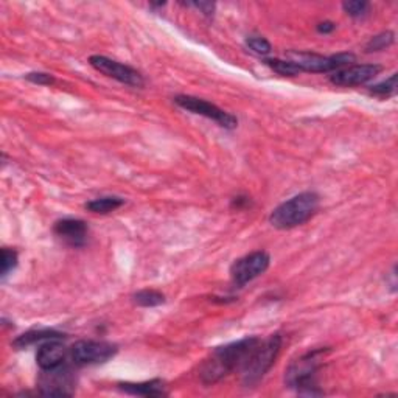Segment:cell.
I'll list each match as a JSON object with an SVG mask.
<instances>
[{
  "mask_svg": "<svg viewBox=\"0 0 398 398\" xmlns=\"http://www.w3.org/2000/svg\"><path fill=\"white\" fill-rule=\"evenodd\" d=\"M260 341L261 339L257 336H251L217 347L203 363L201 369H199V378L204 385H215L234 370H241L251 353L260 344Z\"/></svg>",
  "mask_w": 398,
  "mask_h": 398,
  "instance_id": "6da1fadb",
  "label": "cell"
},
{
  "mask_svg": "<svg viewBox=\"0 0 398 398\" xmlns=\"http://www.w3.org/2000/svg\"><path fill=\"white\" fill-rule=\"evenodd\" d=\"M319 195L314 192H304L282 203L269 215L271 226L280 230L292 229L305 224L319 209Z\"/></svg>",
  "mask_w": 398,
  "mask_h": 398,
  "instance_id": "7a4b0ae2",
  "label": "cell"
},
{
  "mask_svg": "<svg viewBox=\"0 0 398 398\" xmlns=\"http://www.w3.org/2000/svg\"><path fill=\"white\" fill-rule=\"evenodd\" d=\"M327 352L329 348L313 350L291 363L285 372V383L302 395H322L324 392L317 386V372L321 369L322 356Z\"/></svg>",
  "mask_w": 398,
  "mask_h": 398,
  "instance_id": "3957f363",
  "label": "cell"
},
{
  "mask_svg": "<svg viewBox=\"0 0 398 398\" xmlns=\"http://www.w3.org/2000/svg\"><path fill=\"white\" fill-rule=\"evenodd\" d=\"M282 348V334H271L266 341H260L248 361L241 368V381L246 387L256 386L273 368Z\"/></svg>",
  "mask_w": 398,
  "mask_h": 398,
  "instance_id": "277c9868",
  "label": "cell"
},
{
  "mask_svg": "<svg viewBox=\"0 0 398 398\" xmlns=\"http://www.w3.org/2000/svg\"><path fill=\"white\" fill-rule=\"evenodd\" d=\"M288 57L302 72L308 74H327V72H336L348 67L356 61L353 53H338L331 57H322V55L307 53V52H290Z\"/></svg>",
  "mask_w": 398,
  "mask_h": 398,
  "instance_id": "5b68a950",
  "label": "cell"
},
{
  "mask_svg": "<svg viewBox=\"0 0 398 398\" xmlns=\"http://www.w3.org/2000/svg\"><path fill=\"white\" fill-rule=\"evenodd\" d=\"M174 103H176L179 108L188 110V113L210 118V120L218 123L221 128L224 130H235L238 125L235 115L226 113L224 109H221L217 105H213V103L205 101L203 98L192 97V95H176V97H174Z\"/></svg>",
  "mask_w": 398,
  "mask_h": 398,
  "instance_id": "8992f818",
  "label": "cell"
},
{
  "mask_svg": "<svg viewBox=\"0 0 398 398\" xmlns=\"http://www.w3.org/2000/svg\"><path fill=\"white\" fill-rule=\"evenodd\" d=\"M118 348L108 341H78L70 347L69 353L76 365L105 364L114 358Z\"/></svg>",
  "mask_w": 398,
  "mask_h": 398,
  "instance_id": "52a82bcc",
  "label": "cell"
},
{
  "mask_svg": "<svg viewBox=\"0 0 398 398\" xmlns=\"http://www.w3.org/2000/svg\"><path fill=\"white\" fill-rule=\"evenodd\" d=\"M89 64L95 70L100 72V74L113 78L122 84L131 87H143V84H145V79H143L139 70H135L131 66L122 64V62L115 59L103 57V55H92L89 58Z\"/></svg>",
  "mask_w": 398,
  "mask_h": 398,
  "instance_id": "ba28073f",
  "label": "cell"
},
{
  "mask_svg": "<svg viewBox=\"0 0 398 398\" xmlns=\"http://www.w3.org/2000/svg\"><path fill=\"white\" fill-rule=\"evenodd\" d=\"M269 263H271V257L268 252L265 251L252 252L249 256L241 257L235 261L232 268H230V277H232V282L237 286H244L252 282L254 278H257L263 273H266Z\"/></svg>",
  "mask_w": 398,
  "mask_h": 398,
  "instance_id": "9c48e42d",
  "label": "cell"
},
{
  "mask_svg": "<svg viewBox=\"0 0 398 398\" xmlns=\"http://www.w3.org/2000/svg\"><path fill=\"white\" fill-rule=\"evenodd\" d=\"M75 387V378L74 373L64 364L59 368L42 370V375L39 378V389H41V395L45 397H55L62 395L67 397L72 395Z\"/></svg>",
  "mask_w": 398,
  "mask_h": 398,
  "instance_id": "30bf717a",
  "label": "cell"
},
{
  "mask_svg": "<svg viewBox=\"0 0 398 398\" xmlns=\"http://www.w3.org/2000/svg\"><path fill=\"white\" fill-rule=\"evenodd\" d=\"M383 67L378 64H360V66H348L341 70L333 72L330 75V81L334 86L341 87H353L369 83L370 79L375 78Z\"/></svg>",
  "mask_w": 398,
  "mask_h": 398,
  "instance_id": "8fae6325",
  "label": "cell"
},
{
  "mask_svg": "<svg viewBox=\"0 0 398 398\" xmlns=\"http://www.w3.org/2000/svg\"><path fill=\"white\" fill-rule=\"evenodd\" d=\"M53 230L57 237L72 248H83L89 237V227L83 220L78 218H62L55 222Z\"/></svg>",
  "mask_w": 398,
  "mask_h": 398,
  "instance_id": "7c38bea8",
  "label": "cell"
},
{
  "mask_svg": "<svg viewBox=\"0 0 398 398\" xmlns=\"http://www.w3.org/2000/svg\"><path fill=\"white\" fill-rule=\"evenodd\" d=\"M62 341L64 339H52L42 342V344L39 346L36 353V363L39 368H41V370L55 369L64 364L69 350Z\"/></svg>",
  "mask_w": 398,
  "mask_h": 398,
  "instance_id": "4fadbf2b",
  "label": "cell"
},
{
  "mask_svg": "<svg viewBox=\"0 0 398 398\" xmlns=\"http://www.w3.org/2000/svg\"><path fill=\"white\" fill-rule=\"evenodd\" d=\"M120 391L130 395L140 397H164L166 395L165 383L162 380H151L143 381V383H120L118 385Z\"/></svg>",
  "mask_w": 398,
  "mask_h": 398,
  "instance_id": "5bb4252c",
  "label": "cell"
},
{
  "mask_svg": "<svg viewBox=\"0 0 398 398\" xmlns=\"http://www.w3.org/2000/svg\"><path fill=\"white\" fill-rule=\"evenodd\" d=\"M52 339H66V334L59 333L57 330H31V331L21 334L19 338H16L13 346L18 350H21V348H27L35 344H42V342L52 341Z\"/></svg>",
  "mask_w": 398,
  "mask_h": 398,
  "instance_id": "9a60e30c",
  "label": "cell"
},
{
  "mask_svg": "<svg viewBox=\"0 0 398 398\" xmlns=\"http://www.w3.org/2000/svg\"><path fill=\"white\" fill-rule=\"evenodd\" d=\"M125 204L123 198L118 196H101L97 199H92V201L86 203L84 207L92 213H98V215H108L110 212H114L117 209Z\"/></svg>",
  "mask_w": 398,
  "mask_h": 398,
  "instance_id": "2e32d148",
  "label": "cell"
},
{
  "mask_svg": "<svg viewBox=\"0 0 398 398\" xmlns=\"http://www.w3.org/2000/svg\"><path fill=\"white\" fill-rule=\"evenodd\" d=\"M134 304H137L139 307L143 308H153L165 304V296L162 292H159L156 290H142L139 292H135L132 296Z\"/></svg>",
  "mask_w": 398,
  "mask_h": 398,
  "instance_id": "e0dca14e",
  "label": "cell"
},
{
  "mask_svg": "<svg viewBox=\"0 0 398 398\" xmlns=\"http://www.w3.org/2000/svg\"><path fill=\"white\" fill-rule=\"evenodd\" d=\"M265 64L268 67L273 69L275 74L282 75V76H296L299 74H302V70L294 64L291 59H278V58H271L266 59Z\"/></svg>",
  "mask_w": 398,
  "mask_h": 398,
  "instance_id": "ac0fdd59",
  "label": "cell"
},
{
  "mask_svg": "<svg viewBox=\"0 0 398 398\" xmlns=\"http://www.w3.org/2000/svg\"><path fill=\"white\" fill-rule=\"evenodd\" d=\"M394 41H395V35L392 31H383V33L370 38V41L365 44V52L373 53V52L386 50L394 44Z\"/></svg>",
  "mask_w": 398,
  "mask_h": 398,
  "instance_id": "d6986e66",
  "label": "cell"
},
{
  "mask_svg": "<svg viewBox=\"0 0 398 398\" xmlns=\"http://www.w3.org/2000/svg\"><path fill=\"white\" fill-rule=\"evenodd\" d=\"M369 92L375 97L380 98H389L397 92V74L391 75L385 81H381L378 84H373L369 87Z\"/></svg>",
  "mask_w": 398,
  "mask_h": 398,
  "instance_id": "ffe728a7",
  "label": "cell"
},
{
  "mask_svg": "<svg viewBox=\"0 0 398 398\" xmlns=\"http://www.w3.org/2000/svg\"><path fill=\"white\" fill-rule=\"evenodd\" d=\"M246 45H248L254 53L261 55V57H266V55L273 52V45H271V42L263 36H249L246 39Z\"/></svg>",
  "mask_w": 398,
  "mask_h": 398,
  "instance_id": "44dd1931",
  "label": "cell"
},
{
  "mask_svg": "<svg viewBox=\"0 0 398 398\" xmlns=\"http://www.w3.org/2000/svg\"><path fill=\"white\" fill-rule=\"evenodd\" d=\"M369 2H365V0H352V2H344L342 4V10H344L348 16H352V18H363L369 13Z\"/></svg>",
  "mask_w": 398,
  "mask_h": 398,
  "instance_id": "7402d4cb",
  "label": "cell"
},
{
  "mask_svg": "<svg viewBox=\"0 0 398 398\" xmlns=\"http://www.w3.org/2000/svg\"><path fill=\"white\" fill-rule=\"evenodd\" d=\"M18 260H19L18 252L13 249H8V248L2 249V277L4 278L10 274L16 266H18Z\"/></svg>",
  "mask_w": 398,
  "mask_h": 398,
  "instance_id": "603a6c76",
  "label": "cell"
},
{
  "mask_svg": "<svg viewBox=\"0 0 398 398\" xmlns=\"http://www.w3.org/2000/svg\"><path fill=\"white\" fill-rule=\"evenodd\" d=\"M25 78L28 81L39 84V86H52L55 84V76L50 74H44V72H31V74H27Z\"/></svg>",
  "mask_w": 398,
  "mask_h": 398,
  "instance_id": "cb8c5ba5",
  "label": "cell"
},
{
  "mask_svg": "<svg viewBox=\"0 0 398 398\" xmlns=\"http://www.w3.org/2000/svg\"><path fill=\"white\" fill-rule=\"evenodd\" d=\"M317 31L322 35H329L331 33V31H334V28H336V23H333L330 21H325V22H321V23H317Z\"/></svg>",
  "mask_w": 398,
  "mask_h": 398,
  "instance_id": "d4e9b609",
  "label": "cell"
},
{
  "mask_svg": "<svg viewBox=\"0 0 398 398\" xmlns=\"http://www.w3.org/2000/svg\"><path fill=\"white\" fill-rule=\"evenodd\" d=\"M193 6L199 8L205 16H212L213 11H215V4H210V2H196V4H192Z\"/></svg>",
  "mask_w": 398,
  "mask_h": 398,
  "instance_id": "484cf974",
  "label": "cell"
},
{
  "mask_svg": "<svg viewBox=\"0 0 398 398\" xmlns=\"http://www.w3.org/2000/svg\"><path fill=\"white\" fill-rule=\"evenodd\" d=\"M249 204V198H243V196H238L232 201V205L237 207V209H241L243 205H248Z\"/></svg>",
  "mask_w": 398,
  "mask_h": 398,
  "instance_id": "4316f807",
  "label": "cell"
}]
</instances>
